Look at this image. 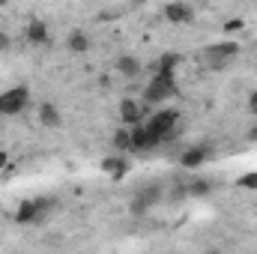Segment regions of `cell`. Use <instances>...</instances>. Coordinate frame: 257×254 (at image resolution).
<instances>
[{
    "label": "cell",
    "instance_id": "2",
    "mask_svg": "<svg viewBox=\"0 0 257 254\" xmlns=\"http://www.w3.org/2000/svg\"><path fill=\"white\" fill-rule=\"evenodd\" d=\"M48 212H51V200L48 197H33V200H24L15 209V221L18 224H42Z\"/></svg>",
    "mask_w": 257,
    "mask_h": 254
},
{
    "label": "cell",
    "instance_id": "3",
    "mask_svg": "<svg viewBox=\"0 0 257 254\" xmlns=\"http://www.w3.org/2000/svg\"><path fill=\"white\" fill-rule=\"evenodd\" d=\"M177 123H180V114H177V111H156V114L147 120V129H150V135H156V138L165 144V141L174 138Z\"/></svg>",
    "mask_w": 257,
    "mask_h": 254
},
{
    "label": "cell",
    "instance_id": "23",
    "mask_svg": "<svg viewBox=\"0 0 257 254\" xmlns=\"http://www.w3.org/2000/svg\"><path fill=\"white\" fill-rule=\"evenodd\" d=\"M248 141H251V144H257V126L248 129Z\"/></svg>",
    "mask_w": 257,
    "mask_h": 254
},
{
    "label": "cell",
    "instance_id": "21",
    "mask_svg": "<svg viewBox=\"0 0 257 254\" xmlns=\"http://www.w3.org/2000/svg\"><path fill=\"white\" fill-rule=\"evenodd\" d=\"M239 27H242V21H227V24H224L227 33H230V30H239Z\"/></svg>",
    "mask_w": 257,
    "mask_h": 254
},
{
    "label": "cell",
    "instance_id": "25",
    "mask_svg": "<svg viewBox=\"0 0 257 254\" xmlns=\"http://www.w3.org/2000/svg\"><path fill=\"white\" fill-rule=\"evenodd\" d=\"M144 3H150V0H135V6H144Z\"/></svg>",
    "mask_w": 257,
    "mask_h": 254
},
{
    "label": "cell",
    "instance_id": "11",
    "mask_svg": "<svg viewBox=\"0 0 257 254\" xmlns=\"http://www.w3.org/2000/svg\"><path fill=\"white\" fill-rule=\"evenodd\" d=\"M36 117H39V123L45 129H60V123H63V114H60V108L54 102H42L36 108Z\"/></svg>",
    "mask_w": 257,
    "mask_h": 254
},
{
    "label": "cell",
    "instance_id": "19",
    "mask_svg": "<svg viewBox=\"0 0 257 254\" xmlns=\"http://www.w3.org/2000/svg\"><path fill=\"white\" fill-rule=\"evenodd\" d=\"M239 189L257 191V171H251V174H242V177H239Z\"/></svg>",
    "mask_w": 257,
    "mask_h": 254
},
{
    "label": "cell",
    "instance_id": "5",
    "mask_svg": "<svg viewBox=\"0 0 257 254\" xmlns=\"http://www.w3.org/2000/svg\"><path fill=\"white\" fill-rule=\"evenodd\" d=\"M27 105H30V90L27 87H9V93L0 96V111L6 117H15V114L27 111Z\"/></svg>",
    "mask_w": 257,
    "mask_h": 254
},
{
    "label": "cell",
    "instance_id": "9",
    "mask_svg": "<svg viewBox=\"0 0 257 254\" xmlns=\"http://www.w3.org/2000/svg\"><path fill=\"white\" fill-rule=\"evenodd\" d=\"M165 18H168L171 24H189L194 18V9L189 3H183V0H171V3L165 6Z\"/></svg>",
    "mask_w": 257,
    "mask_h": 254
},
{
    "label": "cell",
    "instance_id": "12",
    "mask_svg": "<svg viewBox=\"0 0 257 254\" xmlns=\"http://www.w3.org/2000/svg\"><path fill=\"white\" fill-rule=\"evenodd\" d=\"M27 42L30 45H48L51 42V33H48V24L42 21V18H30V24H27Z\"/></svg>",
    "mask_w": 257,
    "mask_h": 254
},
{
    "label": "cell",
    "instance_id": "17",
    "mask_svg": "<svg viewBox=\"0 0 257 254\" xmlns=\"http://www.w3.org/2000/svg\"><path fill=\"white\" fill-rule=\"evenodd\" d=\"M177 66H180V54H162L153 63V72H177Z\"/></svg>",
    "mask_w": 257,
    "mask_h": 254
},
{
    "label": "cell",
    "instance_id": "26",
    "mask_svg": "<svg viewBox=\"0 0 257 254\" xmlns=\"http://www.w3.org/2000/svg\"><path fill=\"white\" fill-rule=\"evenodd\" d=\"M0 6H9V0H0Z\"/></svg>",
    "mask_w": 257,
    "mask_h": 254
},
{
    "label": "cell",
    "instance_id": "8",
    "mask_svg": "<svg viewBox=\"0 0 257 254\" xmlns=\"http://www.w3.org/2000/svg\"><path fill=\"white\" fill-rule=\"evenodd\" d=\"M162 141L156 138V135H150V129L147 126H132V153H147V150H156Z\"/></svg>",
    "mask_w": 257,
    "mask_h": 254
},
{
    "label": "cell",
    "instance_id": "27",
    "mask_svg": "<svg viewBox=\"0 0 257 254\" xmlns=\"http://www.w3.org/2000/svg\"><path fill=\"white\" fill-rule=\"evenodd\" d=\"M0 117H3V111H0Z\"/></svg>",
    "mask_w": 257,
    "mask_h": 254
},
{
    "label": "cell",
    "instance_id": "22",
    "mask_svg": "<svg viewBox=\"0 0 257 254\" xmlns=\"http://www.w3.org/2000/svg\"><path fill=\"white\" fill-rule=\"evenodd\" d=\"M9 42H12V39H9L6 33H0V51H6V48H9Z\"/></svg>",
    "mask_w": 257,
    "mask_h": 254
},
{
    "label": "cell",
    "instance_id": "1",
    "mask_svg": "<svg viewBox=\"0 0 257 254\" xmlns=\"http://www.w3.org/2000/svg\"><path fill=\"white\" fill-rule=\"evenodd\" d=\"M177 72H153V81L144 87V102L147 105H165L168 99L177 96Z\"/></svg>",
    "mask_w": 257,
    "mask_h": 254
},
{
    "label": "cell",
    "instance_id": "13",
    "mask_svg": "<svg viewBox=\"0 0 257 254\" xmlns=\"http://www.w3.org/2000/svg\"><path fill=\"white\" fill-rule=\"evenodd\" d=\"M120 120H123V126H138L144 120V105L135 99H123L120 102Z\"/></svg>",
    "mask_w": 257,
    "mask_h": 254
},
{
    "label": "cell",
    "instance_id": "4",
    "mask_svg": "<svg viewBox=\"0 0 257 254\" xmlns=\"http://www.w3.org/2000/svg\"><path fill=\"white\" fill-rule=\"evenodd\" d=\"M236 54H239V42H236V39H224V42H215V45H206V48H203V60L209 66L230 63Z\"/></svg>",
    "mask_w": 257,
    "mask_h": 254
},
{
    "label": "cell",
    "instance_id": "16",
    "mask_svg": "<svg viewBox=\"0 0 257 254\" xmlns=\"http://www.w3.org/2000/svg\"><path fill=\"white\" fill-rule=\"evenodd\" d=\"M111 144H114V150L117 153H132V126H123L114 132V138H111Z\"/></svg>",
    "mask_w": 257,
    "mask_h": 254
},
{
    "label": "cell",
    "instance_id": "20",
    "mask_svg": "<svg viewBox=\"0 0 257 254\" xmlns=\"http://www.w3.org/2000/svg\"><path fill=\"white\" fill-rule=\"evenodd\" d=\"M245 108H248V114H251V117H257V90L251 93V96H248V102H245Z\"/></svg>",
    "mask_w": 257,
    "mask_h": 254
},
{
    "label": "cell",
    "instance_id": "6",
    "mask_svg": "<svg viewBox=\"0 0 257 254\" xmlns=\"http://www.w3.org/2000/svg\"><path fill=\"white\" fill-rule=\"evenodd\" d=\"M159 200H162V186H147V189H141L135 197H132L128 209H132V215H144V212L153 209Z\"/></svg>",
    "mask_w": 257,
    "mask_h": 254
},
{
    "label": "cell",
    "instance_id": "7",
    "mask_svg": "<svg viewBox=\"0 0 257 254\" xmlns=\"http://www.w3.org/2000/svg\"><path fill=\"white\" fill-rule=\"evenodd\" d=\"M102 171L114 180V183H120V180H126L128 171H132V162L126 159V153H117V156H108V159H102Z\"/></svg>",
    "mask_w": 257,
    "mask_h": 254
},
{
    "label": "cell",
    "instance_id": "15",
    "mask_svg": "<svg viewBox=\"0 0 257 254\" xmlns=\"http://www.w3.org/2000/svg\"><path fill=\"white\" fill-rule=\"evenodd\" d=\"M141 69H144L141 60H138V57H132V54H123V57L117 60V72H120L123 78H138V75H141Z\"/></svg>",
    "mask_w": 257,
    "mask_h": 254
},
{
    "label": "cell",
    "instance_id": "24",
    "mask_svg": "<svg viewBox=\"0 0 257 254\" xmlns=\"http://www.w3.org/2000/svg\"><path fill=\"white\" fill-rule=\"evenodd\" d=\"M6 159H9V156H6V153H3V150H0V171H3V168H6Z\"/></svg>",
    "mask_w": 257,
    "mask_h": 254
},
{
    "label": "cell",
    "instance_id": "10",
    "mask_svg": "<svg viewBox=\"0 0 257 254\" xmlns=\"http://www.w3.org/2000/svg\"><path fill=\"white\" fill-rule=\"evenodd\" d=\"M206 159H209V147H189V150H183L180 165H183L186 171H197V168L206 165Z\"/></svg>",
    "mask_w": 257,
    "mask_h": 254
},
{
    "label": "cell",
    "instance_id": "14",
    "mask_svg": "<svg viewBox=\"0 0 257 254\" xmlns=\"http://www.w3.org/2000/svg\"><path fill=\"white\" fill-rule=\"evenodd\" d=\"M90 45H93V42H90V36H87L84 30H72V33L66 36V48H69L72 54H87Z\"/></svg>",
    "mask_w": 257,
    "mask_h": 254
},
{
    "label": "cell",
    "instance_id": "18",
    "mask_svg": "<svg viewBox=\"0 0 257 254\" xmlns=\"http://www.w3.org/2000/svg\"><path fill=\"white\" fill-rule=\"evenodd\" d=\"M186 189H189V194H192V197H206V194L212 191V186H209L206 180H192Z\"/></svg>",
    "mask_w": 257,
    "mask_h": 254
}]
</instances>
